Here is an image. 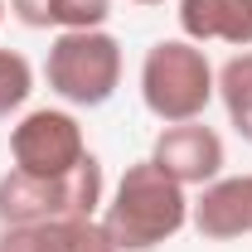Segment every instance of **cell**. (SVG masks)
I'll list each match as a JSON object with an SVG mask.
<instances>
[{
  "mask_svg": "<svg viewBox=\"0 0 252 252\" xmlns=\"http://www.w3.org/2000/svg\"><path fill=\"white\" fill-rule=\"evenodd\" d=\"M189 223L185 185L170 180L156 160L126 165L112 204L102 209V228L117 243V252H156Z\"/></svg>",
  "mask_w": 252,
  "mask_h": 252,
  "instance_id": "cell-1",
  "label": "cell"
},
{
  "mask_svg": "<svg viewBox=\"0 0 252 252\" xmlns=\"http://www.w3.org/2000/svg\"><path fill=\"white\" fill-rule=\"evenodd\" d=\"M219 93V73L209 68L194 39H160L146 49L141 63V102L156 122H199Z\"/></svg>",
  "mask_w": 252,
  "mask_h": 252,
  "instance_id": "cell-2",
  "label": "cell"
},
{
  "mask_svg": "<svg viewBox=\"0 0 252 252\" xmlns=\"http://www.w3.org/2000/svg\"><path fill=\"white\" fill-rule=\"evenodd\" d=\"M102 204V160L88 151L78 170L59 180H34L20 170L0 175V228L25 223H54V219H93Z\"/></svg>",
  "mask_w": 252,
  "mask_h": 252,
  "instance_id": "cell-3",
  "label": "cell"
},
{
  "mask_svg": "<svg viewBox=\"0 0 252 252\" xmlns=\"http://www.w3.org/2000/svg\"><path fill=\"white\" fill-rule=\"evenodd\" d=\"M49 88L73 107H102L122 88V44L107 30H63L44 59Z\"/></svg>",
  "mask_w": 252,
  "mask_h": 252,
  "instance_id": "cell-4",
  "label": "cell"
},
{
  "mask_svg": "<svg viewBox=\"0 0 252 252\" xmlns=\"http://www.w3.org/2000/svg\"><path fill=\"white\" fill-rule=\"evenodd\" d=\"M10 156H15V170L20 175H34V180H59L68 170H78L83 156H88V141H83V126L73 112H59V107H39L25 122L10 131Z\"/></svg>",
  "mask_w": 252,
  "mask_h": 252,
  "instance_id": "cell-5",
  "label": "cell"
},
{
  "mask_svg": "<svg viewBox=\"0 0 252 252\" xmlns=\"http://www.w3.org/2000/svg\"><path fill=\"white\" fill-rule=\"evenodd\" d=\"M151 160H156L160 170L170 175V180H180V185H214L223 170V141L214 126L204 122H175L165 126L156 136V151H151Z\"/></svg>",
  "mask_w": 252,
  "mask_h": 252,
  "instance_id": "cell-6",
  "label": "cell"
},
{
  "mask_svg": "<svg viewBox=\"0 0 252 252\" xmlns=\"http://www.w3.org/2000/svg\"><path fill=\"white\" fill-rule=\"evenodd\" d=\"M189 223L199 228V238L209 243H233L252 233V175L214 180L199 189V199L189 204Z\"/></svg>",
  "mask_w": 252,
  "mask_h": 252,
  "instance_id": "cell-7",
  "label": "cell"
},
{
  "mask_svg": "<svg viewBox=\"0 0 252 252\" xmlns=\"http://www.w3.org/2000/svg\"><path fill=\"white\" fill-rule=\"evenodd\" d=\"M0 252H117V243L97 219H54L0 228Z\"/></svg>",
  "mask_w": 252,
  "mask_h": 252,
  "instance_id": "cell-8",
  "label": "cell"
},
{
  "mask_svg": "<svg viewBox=\"0 0 252 252\" xmlns=\"http://www.w3.org/2000/svg\"><path fill=\"white\" fill-rule=\"evenodd\" d=\"M180 30L194 44H252V0H180Z\"/></svg>",
  "mask_w": 252,
  "mask_h": 252,
  "instance_id": "cell-9",
  "label": "cell"
},
{
  "mask_svg": "<svg viewBox=\"0 0 252 252\" xmlns=\"http://www.w3.org/2000/svg\"><path fill=\"white\" fill-rule=\"evenodd\" d=\"M219 97L233 131L252 141V54H233V59L219 68Z\"/></svg>",
  "mask_w": 252,
  "mask_h": 252,
  "instance_id": "cell-10",
  "label": "cell"
},
{
  "mask_svg": "<svg viewBox=\"0 0 252 252\" xmlns=\"http://www.w3.org/2000/svg\"><path fill=\"white\" fill-rule=\"evenodd\" d=\"M34 93V68L25 54H15V49H0V122L10 117V112H20Z\"/></svg>",
  "mask_w": 252,
  "mask_h": 252,
  "instance_id": "cell-11",
  "label": "cell"
},
{
  "mask_svg": "<svg viewBox=\"0 0 252 252\" xmlns=\"http://www.w3.org/2000/svg\"><path fill=\"white\" fill-rule=\"evenodd\" d=\"M107 15H112V0H54L59 30H102Z\"/></svg>",
  "mask_w": 252,
  "mask_h": 252,
  "instance_id": "cell-12",
  "label": "cell"
},
{
  "mask_svg": "<svg viewBox=\"0 0 252 252\" xmlns=\"http://www.w3.org/2000/svg\"><path fill=\"white\" fill-rule=\"evenodd\" d=\"M10 15L30 30H49L54 25V0H10Z\"/></svg>",
  "mask_w": 252,
  "mask_h": 252,
  "instance_id": "cell-13",
  "label": "cell"
},
{
  "mask_svg": "<svg viewBox=\"0 0 252 252\" xmlns=\"http://www.w3.org/2000/svg\"><path fill=\"white\" fill-rule=\"evenodd\" d=\"M131 5H165V0H131Z\"/></svg>",
  "mask_w": 252,
  "mask_h": 252,
  "instance_id": "cell-14",
  "label": "cell"
},
{
  "mask_svg": "<svg viewBox=\"0 0 252 252\" xmlns=\"http://www.w3.org/2000/svg\"><path fill=\"white\" fill-rule=\"evenodd\" d=\"M0 20H5V0H0Z\"/></svg>",
  "mask_w": 252,
  "mask_h": 252,
  "instance_id": "cell-15",
  "label": "cell"
}]
</instances>
